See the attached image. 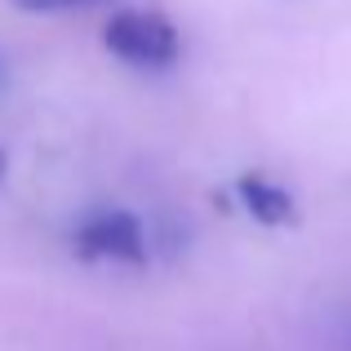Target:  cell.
Returning <instances> with one entry per match:
<instances>
[{
  "label": "cell",
  "instance_id": "6da1fadb",
  "mask_svg": "<svg viewBox=\"0 0 351 351\" xmlns=\"http://www.w3.org/2000/svg\"><path fill=\"white\" fill-rule=\"evenodd\" d=\"M103 45L120 62L143 71H165L182 53V32L160 14V9H120L107 18Z\"/></svg>",
  "mask_w": 351,
  "mask_h": 351
},
{
  "label": "cell",
  "instance_id": "7a4b0ae2",
  "mask_svg": "<svg viewBox=\"0 0 351 351\" xmlns=\"http://www.w3.org/2000/svg\"><path fill=\"white\" fill-rule=\"evenodd\" d=\"M76 254L94 263H147V232L129 209H94L76 227Z\"/></svg>",
  "mask_w": 351,
  "mask_h": 351
},
{
  "label": "cell",
  "instance_id": "3957f363",
  "mask_svg": "<svg viewBox=\"0 0 351 351\" xmlns=\"http://www.w3.org/2000/svg\"><path fill=\"white\" fill-rule=\"evenodd\" d=\"M236 196H240V205L249 209V218L263 223V227L298 223V205H293V196L285 187H276L271 178H263V173H245V178L236 182Z\"/></svg>",
  "mask_w": 351,
  "mask_h": 351
},
{
  "label": "cell",
  "instance_id": "277c9868",
  "mask_svg": "<svg viewBox=\"0 0 351 351\" xmlns=\"http://www.w3.org/2000/svg\"><path fill=\"white\" fill-rule=\"evenodd\" d=\"M23 14H67V9H89V5H107V0H9Z\"/></svg>",
  "mask_w": 351,
  "mask_h": 351
},
{
  "label": "cell",
  "instance_id": "5b68a950",
  "mask_svg": "<svg viewBox=\"0 0 351 351\" xmlns=\"http://www.w3.org/2000/svg\"><path fill=\"white\" fill-rule=\"evenodd\" d=\"M0 178H5V152H0Z\"/></svg>",
  "mask_w": 351,
  "mask_h": 351
},
{
  "label": "cell",
  "instance_id": "8992f818",
  "mask_svg": "<svg viewBox=\"0 0 351 351\" xmlns=\"http://www.w3.org/2000/svg\"><path fill=\"white\" fill-rule=\"evenodd\" d=\"M0 80H5V62H0Z\"/></svg>",
  "mask_w": 351,
  "mask_h": 351
}]
</instances>
